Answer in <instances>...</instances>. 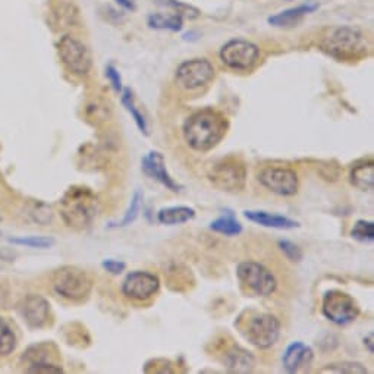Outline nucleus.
Returning <instances> with one entry per match:
<instances>
[{
	"instance_id": "nucleus-1",
	"label": "nucleus",
	"mask_w": 374,
	"mask_h": 374,
	"mask_svg": "<svg viewBox=\"0 0 374 374\" xmlns=\"http://www.w3.org/2000/svg\"><path fill=\"white\" fill-rule=\"evenodd\" d=\"M229 121L213 109H203L193 114L184 123V139L199 153L210 152L228 134Z\"/></svg>"
},
{
	"instance_id": "nucleus-2",
	"label": "nucleus",
	"mask_w": 374,
	"mask_h": 374,
	"mask_svg": "<svg viewBox=\"0 0 374 374\" xmlns=\"http://www.w3.org/2000/svg\"><path fill=\"white\" fill-rule=\"evenodd\" d=\"M98 198L87 186L73 185L60 198L59 211L69 228H89L98 215Z\"/></svg>"
},
{
	"instance_id": "nucleus-3",
	"label": "nucleus",
	"mask_w": 374,
	"mask_h": 374,
	"mask_svg": "<svg viewBox=\"0 0 374 374\" xmlns=\"http://www.w3.org/2000/svg\"><path fill=\"white\" fill-rule=\"evenodd\" d=\"M321 48L335 59L354 60L367 55V39L358 28H335L321 43Z\"/></svg>"
},
{
	"instance_id": "nucleus-4",
	"label": "nucleus",
	"mask_w": 374,
	"mask_h": 374,
	"mask_svg": "<svg viewBox=\"0 0 374 374\" xmlns=\"http://www.w3.org/2000/svg\"><path fill=\"white\" fill-rule=\"evenodd\" d=\"M238 328L244 338L258 349H269L280 336V321L269 313L251 311L247 317H240Z\"/></svg>"
},
{
	"instance_id": "nucleus-5",
	"label": "nucleus",
	"mask_w": 374,
	"mask_h": 374,
	"mask_svg": "<svg viewBox=\"0 0 374 374\" xmlns=\"http://www.w3.org/2000/svg\"><path fill=\"white\" fill-rule=\"evenodd\" d=\"M52 286L62 298L80 303L90 295L93 280L85 270L77 266H64L52 274Z\"/></svg>"
},
{
	"instance_id": "nucleus-6",
	"label": "nucleus",
	"mask_w": 374,
	"mask_h": 374,
	"mask_svg": "<svg viewBox=\"0 0 374 374\" xmlns=\"http://www.w3.org/2000/svg\"><path fill=\"white\" fill-rule=\"evenodd\" d=\"M236 278L242 291L249 296H269L278 288L274 274L257 261H242L236 267Z\"/></svg>"
},
{
	"instance_id": "nucleus-7",
	"label": "nucleus",
	"mask_w": 374,
	"mask_h": 374,
	"mask_svg": "<svg viewBox=\"0 0 374 374\" xmlns=\"http://www.w3.org/2000/svg\"><path fill=\"white\" fill-rule=\"evenodd\" d=\"M208 179L217 190L226 193H238L245 188L247 168L238 157H226L211 165Z\"/></svg>"
},
{
	"instance_id": "nucleus-8",
	"label": "nucleus",
	"mask_w": 374,
	"mask_h": 374,
	"mask_svg": "<svg viewBox=\"0 0 374 374\" xmlns=\"http://www.w3.org/2000/svg\"><path fill=\"white\" fill-rule=\"evenodd\" d=\"M321 313L329 321L338 324V326H346V324L355 321L359 316V305L349 294L332 290L323 296Z\"/></svg>"
},
{
	"instance_id": "nucleus-9",
	"label": "nucleus",
	"mask_w": 374,
	"mask_h": 374,
	"mask_svg": "<svg viewBox=\"0 0 374 374\" xmlns=\"http://www.w3.org/2000/svg\"><path fill=\"white\" fill-rule=\"evenodd\" d=\"M219 56L228 68L235 71H248L257 64L260 48L251 42L235 39L222 46Z\"/></svg>"
},
{
	"instance_id": "nucleus-10",
	"label": "nucleus",
	"mask_w": 374,
	"mask_h": 374,
	"mask_svg": "<svg viewBox=\"0 0 374 374\" xmlns=\"http://www.w3.org/2000/svg\"><path fill=\"white\" fill-rule=\"evenodd\" d=\"M59 56L64 65L75 75H87L91 69L93 59L90 50L72 35H64L57 44Z\"/></svg>"
},
{
	"instance_id": "nucleus-11",
	"label": "nucleus",
	"mask_w": 374,
	"mask_h": 374,
	"mask_svg": "<svg viewBox=\"0 0 374 374\" xmlns=\"http://www.w3.org/2000/svg\"><path fill=\"white\" fill-rule=\"evenodd\" d=\"M257 179L266 190L282 197L295 195L299 188L298 173L291 168H265L258 172Z\"/></svg>"
},
{
	"instance_id": "nucleus-12",
	"label": "nucleus",
	"mask_w": 374,
	"mask_h": 374,
	"mask_svg": "<svg viewBox=\"0 0 374 374\" xmlns=\"http://www.w3.org/2000/svg\"><path fill=\"white\" fill-rule=\"evenodd\" d=\"M215 78V66L207 59L185 60L177 69V81L185 90H198Z\"/></svg>"
},
{
	"instance_id": "nucleus-13",
	"label": "nucleus",
	"mask_w": 374,
	"mask_h": 374,
	"mask_svg": "<svg viewBox=\"0 0 374 374\" xmlns=\"http://www.w3.org/2000/svg\"><path fill=\"white\" fill-rule=\"evenodd\" d=\"M160 288V279L154 273L135 270L127 274L122 282V294L132 301H147L153 298Z\"/></svg>"
},
{
	"instance_id": "nucleus-14",
	"label": "nucleus",
	"mask_w": 374,
	"mask_h": 374,
	"mask_svg": "<svg viewBox=\"0 0 374 374\" xmlns=\"http://www.w3.org/2000/svg\"><path fill=\"white\" fill-rule=\"evenodd\" d=\"M19 313L30 328L42 329L48 323L50 304L44 296L31 294L22 299L19 304Z\"/></svg>"
},
{
	"instance_id": "nucleus-15",
	"label": "nucleus",
	"mask_w": 374,
	"mask_h": 374,
	"mask_svg": "<svg viewBox=\"0 0 374 374\" xmlns=\"http://www.w3.org/2000/svg\"><path fill=\"white\" fill-rule=\"evenodd\" d=\"M141 166H143V170L147 177H150L152 179L163 185L166 190H169L172 193L181 191L182 186L169 175V172L166 169L165 157L161 153H159V152L147 153L141 160Z\"/></svg>"
},
{
	"instance_id": "nucleus-16",
	"label": "nucleus",
	"mask_w": 374,
	"mask_h": 374,
	"mask_svg": "<svg viewBox=\"0 0 374 374\" xmlns=\"http://www.w3.org/2000/svg\"><path fill=\"white\" fill-rule=\"evenodd\" d=\"M313 359H314L313 349L308 345L296 341L285 349L282 364L283 368L288 373H299L307 370L311 364H313Z\"/></svg>"
},
{
	"instance_id": "nucleus-17",
	"label": "nucleus",
	"mask_w": 374,
	"mask_h": 374,
	"mask_svg": "<svg viewBox=\"0 0 374 374\" xmlns=\"http://www.w3.org/2000/svg\"><path fill=\"white\" fill-rule=\"evenodd\" d=\"M244 216L249 222L261 224V226H266V228H273V229H294L299 226V223L294 219L280 216V215H271V213H267V211L247 210L244 211Z\"/></svg>"
},
{
	"instance_id": "nucleus-18",
	"label": "nucleus",
	"mask_w": 374,
	"mask_h": 374,
	"mask_svg": "<svg viewBox=\"0 0 374 374\" xmlns=\"http://www.w3.org/2000/svg\"><path fill=\"white\" fill-rule=\"evenodd\" d=\"M223 364L232 373H248L254 368L256 359L241 346H232L223 357Z\"/></svg>"
},
{
	"instance_id": "nucleus-19",
	"label": "nucleus",
	"mask_w": 374,
	"mask_h": 374,
	"mask_svg": "<svg viewBox=\"0 0 374 374\" xmlns=\"http://www.w3.org/2000/svg\"><path fill=\"white\" fill-rule=\"evenodd\" d=\"M319 8L317 3H305V5H299L296 8H291L286 9L283 12H279V14L273 15L269 18V24L274 25V27H280V28H286V27H294V25L301 22V19L311 14V12H314Z\"/></svg>"
},
{
	"instance_id": "nucleus-20",
	"label": "nucleus",
	"mask_w": 374,
	"mask_h": 374,
	"mask_svg": "<svg viewBox=\"0 0 374 374\" xmlns=\"http://www.w3.org/2000/svg\"><path fill=\"white\" fill-rule=\"evenodd\" d=\"M349 181L361 191H371L374 186V161L359 160L349 173Z\"/></svg>"
},
{
	"instance_id": "nucleus-21",
	"label": "nucleus",
	"mask_w": 374,
	"mask_h": 374,
	"mask_svg": "<svg viewBox=\"0 0 374 374\" xmlns=\"http://www.w3.org/2000/svg\"><path fill=\"white\" fill-rule=\"evenodd\" d=\"M195 217V210L188 206H173V207H163L159 210L157 220L161 224H184Z\"/></svg>"
},
{
	"instance_id": "nucleus-22",
	"label": "nucleus",
	"mask_w": 374,
	"mask_h": 374,
	"mask_svg": "<svg viewBox=\"0 0 374 374\" xmlns=\"http://www.w3.org/2000/svg\"><path fill=\"white\" fill-rule=\"evenodd\" d=\"M150 28L154 30H168V31H181L184 25V18L178 14H152L147 18Z\"/></svg>"
},
{
	"instance_id": "nucleus-23",
	"label": "nucleus",
	"mask_w": 374,
	"mask_h": 374,
	"mask_svg": "<svg viewBox=\"0 0 374 374\" xmlns=\"http://www.w3.org/2000/svg\"><path fill=\"white\" fill-rule=\"evenodd\" d=\"M210 229L224 236H238L242 232V224L235 219L232 211H226L210 223Z\"/></svg>"
},
{
	"instance_id": "nucleus-24",
	"label": "nucleus",
	"mask_w": 374,
	"mask_h": 374,
	"mask_svg": "<svg viewBox=\"0 0 374 374\" xmlns=\"http://www.w3.org/2000/svg\"><path fill=\"white\" fill-rule=\"evenodd\" d=\"M122 105L125 106V109H127L134 122L136 123V127H139V130L144 134V135H148V125H147V121L144 119L141 112L136 109L135 106V102H134V94L130 89H122Z\"/></svg>"
},
{
	"instance_id": "nucleus-25",
	"label": "nucleus",
	"mask_w": 374,
	"mask_h": 374,
	"mask_svg": "<svg viewBox=\"0 0 374 374\" xmlns=\"http://www.w3.org/2000/svg\"><path fill=\"white\" fill-rule=\"evenodd\" d=\"M17 335L9 323L0 317V357H6L15 351Z\"/></svg>"
},
{
	"instance_id": "nucleus-26",
	"label": "nucleus",
	"mask_w": 374,
	"mask_h": 374,
	"mask_svg": "<svg viewBox=\"0 0 374 374\" xmlns=\"http://www.w3.org/2000/svg\"><path fill=\"white\" fill-rule=\"evenodd\" d=\"M143 193L136 190L132 195V199H131V204L127 210V213H125L123 219L118 223H112L110 228H125V226H130V224H132L135 222V219L139 217V213H140V208H141V204H143Z\"/></svg>"
},
{
	"instance_id": "nucleus-27",
	"label": "nucleus",
	"mask_w": 374,
	"mask_h": 374,
	"mask_svg": "<svg viewBox=\"0 0 374 374\" xmlns=\"http://www.w3.org/2000/svg\"><path fill=\"white\" fill-rule=\"evenodd\" d=\"M351 236L361 242H373L374 240V223L371 220H357L351 231Z\"/></svg>"
},
{
	"instance_id": "nucleus-28",
	"label": "nucleus",
	"mask_w": 374,
	"mask_h": 374,
	"mask_svg": "<svg viewBox=\"0 0 374 374\" xmlns=\"http://www.w3.org/2000/svg\"><path fill=\"white\" fill-rule=\"evenodd\" d=\"M10 244L15 245H22V247H28V248H50L55 241L48 236H19V238H9Z\"/></svg>"
},
{
	"instance_id": "nucleus-29",
	"label": "nucleus",
	"mask_w": 374,
	"mask_h": 374,
	"mask_svg": "<svg viewBox=\"0 0 374 374\" xmlns=\"http://www.w3.org/2000/svg\"><path fill=\"white\" fill-rule=\"evenodd\" d=\"M320 373H348V374H366L367 368L359 364V363H353V361H342V363H335L329 364L328 367H324L320 370Z\"/></svg>"
},
{
	"instance_id": "nucleus-30",
	"label": "nucleus",
	"mask_w": 374,
	"mask_h": 374,
	"mask_svg": "<svg viewBox=\"0 0 374 374\" xmlns=\"http://www.w3.org/2000/svg\"><path fill=\"white\" fill-rule=\"evenodd\" d=\"M159 2L161 5L165 6H169L170 9H173L175 14L181 15L182 18L184 17H188V18H197L199 15V10L191 5H186L184 2H177V0H159Z\"/></svg>"
},
{
	"instance_id": "nucleus-31",
	"label": "nucleus",
	"mask_w": 374,
	"mask_h": 374,
	"mask_svg": "<svg viewBox=\"0 0 374 374\" xmlns=\"http://www.w3.org/2000/svg\"><path fill=\"white\" fill-rule=\"evenodd\" d=\"M279 248L283 253V256L288 258L290 261H294V263H299L303 260V251L296 244L288 240H280L279 241Z\"/></svg>"
},
{
	"instance_id": "nucleus-32",
	"label": "nucleus",
	"mask_w": 374,
	"mask_h": 374,
	"mask_svg": "<svg viewBox=\"0 0 374 374\" xmlns=\"http://www.w3.org/2000/svg\"><path fill=\"white\" fill-rule=\"evenodd\" d=\"M28 373H39V374H59L64 373V368L57 366L56 363H40L33 364L27 368Z\"/></svg>"
},
{
	"instance_id": "nucleus-33",
	"label": "nucleus",
	"mask_w": 374,
	"mask_h": 374,
	"mask_svg": "<svg viewBox=\"0 0 374 374\" xmlns=\"http://www.w3.org/2000/svg\"><path fill=\"white\" fill-rule=\"evenodd\" d=\"M106 77L110 81L112 87H114V90L116 93H121L122 91V78H121L119 71L114 65L106 66Z\"/></svg>"
},
{
	"instance_id": "nucleus-34",
	"label": "nucleus",
	"mask_w": 374,
	"mask_h": 374,
	"mask_svg": "<svg viewBox=\"0 0 374 374\" xmlns=\"http://www.w3.org/2000/svg\"><path fill=\"white\" fill-rule=\"evenodd\" d=\"M103 269L112 274H121L125 269H127V265L121 260H114V258H107L102 263Z\"/></svg>"
},
{
	"instance_id": "nucleus-35",
	"label": "nucleus",
	"mask_w": 374,
	"mask_h": 374,
	"mask_svg": "<svg viewBox=\"0 0 374 374\" xmlns=\"http://www.w3.org/2000/svg\"><path fill=\"white\" fill-rule=\"evenodd\" d=\"M116 3L119 6H122L123 9H127V10H134L135 9V5L132 0H116Z\"/></svg>"
},
{
	"instance_id": "nucleus-36",
	"label": "nucleus",
	"mask_w": 374,
	"mask_h": 374,
	"mask_svg": "<svg viewBox=\"0 0 374 374\" xmlns=\"http://www.w3.org/2000/svg\"><path fill=\"white\" fill-rule=\"evenodd\" d=\"M364 345L368 346V353H370V354L374 353V348H373V333H370V335L367 336V338L364 339Z\"/></svg>"
}]
</instances>
